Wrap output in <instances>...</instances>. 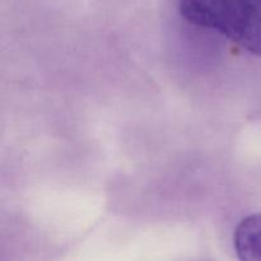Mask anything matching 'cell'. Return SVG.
Returning <instances> with one entry per match:
<instances>
[{"mask_svg":"<svg viewBox=\"0 0 261 261\" xmlns=\"http://www.w3.org/2000/svg\"><path fill=\"white\" fill-rule=\"evenodd\" d=\"M234 251L240 261H261V213L246 217L237 226Z\"/></svg>","mask_w":261,"mask_h":261,"instance_id":"2","label":"cell"},{"mask_svg":"<svg viewBox=\"0 0 261 261\" xmlns=\"http://www.w3.org/2000/svg\"><path fill=\"white\" fill-rule=\"evenodd\" d=\"M178 10L191 24L217 31L261 56V0H180Z\"/></svg>","mask_w":261,"mask_h":261,"instance_id":"1","label":"cell"}]
</instances>
